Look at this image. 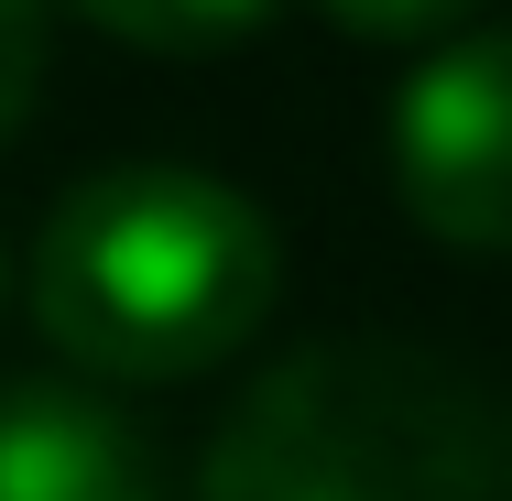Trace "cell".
Instances as JSON below:
<instances>
[{
    "mask_svg": "<svg viewBox=\"0 0 512 501\" xmlns=\"http://www.w3.org/2000/svg\"><path fill=\"white\" fill-rule=\"evenodd\" d=\"M502 480H512V436H502Z\"/></svg>",
    "mask_w": 512,
    "mask_h": 501,
    "instance_id": "cell-9",
    "label": "cell"
},
{
    "mask_svg": "<svg viewBox=\"0 0 512 501\" xmlns=\"http://www.w3.org/2000/svg\"><path fill=\"white\" fill-rule=\"evenodd\" d=\"M0 305H11V251H0Z\"/></svg>",
    "mask_w": 512,
    "mask_h": 501,
    "instance_id": "cell-8",
    "label": "cell"
},
{
    "mask_svg": "<svg viewBox=\"0 0 512 501\" xmlns=\"http://www.w3.org/2000/svg\"><path fill=\"white\" fill-rule=\"evenodd\" d=\"M393 186L414 229L512 251V33H458L393 88Z\"/></svg>",
    "mask_w": 512,
    "mask_h": 501,
    "instance_id": "cell-3",
    "label": "cell"
},
{
    "mask_svg": "<svg viewBox=\"0 0 512 501\" xmlns=\"http://www.w3.org/2000/svg\"><path fill=\"white\" fill-rule=\"evenodd\" d=\"M44 99V0H0V142Z\"/></svg>",
    "mask_w": 512,
    "mask_h": 501,
    "instance_id": "cell-7",
    "label": "cell"
},
{
    "mask_svg": "<svg viewBox=\"0 0 512 501\" xmlns=\"http://www.w3.org/2000/svg\"><path fill=\"white\" fill-rule=\"evenodd\" d=\"M284 295L273 218L186 164H109L33 240V327L88 382H197Z\"/></svg>",
    "mask_w": 512,
    "mask_h": 501,
    "instance_id": "cell-1",
    "label": "cell"
},
{
    "mask_svg": "<svg viewBox=\"0 0 512 501\" xmlns=\"http://www.w3.org/2000/svg\"><path fill=\"white\" fill-rule=\"evenodd\" d=\"M316 11H327L338 33H360V44H425V55H436V44L469 33L480 0H316Z\"/></svg>",
    "mask_w": 512,
    "mask_h": 501,
    "instance_id": "cell-6",
    "label": "cell"
},
{
    "mask_svg": "<svg viewBox=\"0 0 512 501\" xmlns=\"http://www.w3.org/2000/svg\"><path fill=\"white\" fill-rule=\"evenodd\" d=\"M77 22H99L109 44H131V55H229V44H251L284 0H66Z\"/></svg>",
    "mask_w": 512,
    "mask_h": 501,
    "instance_id": "cell-5",
    "label": "cell"
},
{
    "mask_svg": "<svg viewBox=\"0 0 512 501\" xmlns=\"http://www.w3.org/2000/svg\"><path fill=\"white\" fill-rule=\"evenodd\" d=\"M502 425L447 349L316 338L207 436L197 501H502Z\"/></svg>",
    "mask_w": 512,
    "mask_h": 501,
    "instance_id": "cell-2",
    "label": "cell"
},
{
    "mask_svg": "<svg viewBox=\"0 0 512 501\" xmlns=\"http://www.w3.org/2000/svg\"><path fill=\"white\" fill-rule=\"evenodd\" d=\"M0 501H175L164 447L66 371L0 382Z\"/></svg>",
    "mask_w": 512,
    "mask_h": 501,
    "instance_id": "cell-4",
    "label": "cell"
}]
</instances>
